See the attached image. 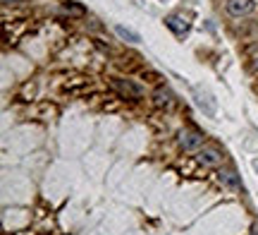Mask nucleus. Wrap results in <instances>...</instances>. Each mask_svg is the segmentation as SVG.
<instances>
[{"instance_id": "nucleus-1", "label": "nucleus", "mask_w": 258, "mask_h": 235, "mask_svg": "<svg viewBox=\"0 0 258 235\" xmlns=\"http://www.w3.org/2000/svg\"><path fill=\"white\" fill-rule=\"evenodd\" d=\"M222 151L218 149V147H213V144H203L201 149H199V154H196V161L201 163L203 168H218L222 163Z\"/></svg>"}, {"instance_id": "nucleus-2", "label": "nucleus", "mask_w": 258, "mask_h": 235, "mask_svg": "<svg viewBox=\"0 0 258 235\" xmlns=\"http://www.w3.org/2000/svg\"><path fill=\"white\" fill-rule=\"evenodd\" d=\"M177 142H179V147L184 151H196L203 147V134L199 130H182Z\"/></svg>"}, {"instance_id": "nucleus-3", "label": "nucleus", "mask_w": 258, "mask_h": 235, "mask_svg": "<svg viewBox=\"0 0 258 235\" xmlns=\"http://www.w3.org/2000/svg\"><path fill=\"white\" fill-rule=\"evenodd\" d=\"M225 10H227V15H232V17H244V15H251L256 10V3L253 0H227Z\"/></svg>"}, {"instance_id": "nucleus-4", "label": "nucleus", "mask_w": 258, "mask_h": 235, "mask_svg": "<svg viewBox=\"0 0 258 235\" xmlns=\"http://www.w3.org/2000/svg\"><path fill=\"white\" fill-rule=\"evenodd\" d=\"M112 86H115L122 96H127V99H139V96H141V86L134 84V82H129V79H112Z\"/></svg>"}, {"instance_id": "nucleus-5", "label": "nucleus", "mask_w": 258, "mask_h": 235, "mask_svg": "<svg viewBox=\"0 0 258 235\" xmlns=\"http://www.w3.org/2000/svg\"><path fill=\"white\" fill-rule=\"evenodd\" d=\"M165 24L170 31H175L177 36H184L186 31H189V22H186V17H182V15H167Z\"/></svg>"}, {"instance_id": "nucleus-6", "label": "nucleus", "mask_w": 258, "mask_h": 235, "mask_svg": "<svg viewBox=\"0 0 258 235\" xmlns=\"http://www.w3.org/2000/svg\"><path fill=\"white\" fill-rule=\"evenodd\" d=\"M194 96H196V104L201 106L203 111L213 118V115H215V111H218V108H215V101H213V96L206 94V91H201V89H194Z\"/></svg>"}, {"instance_id": "nucleus-7", "label": "nucleus", "mask_w": 258, "mask_h": 235, "mask_svg": "<svg viewBox=\"0 0 258 235\" xmlns=\"http://www.w3.org/2000/svg\"><path fill=\"white\" fill-rule=\"evenodd\" d=\"M153 104H156V108H172V104H175L172 91H167V89H158L156 94H153Z\"/></svg>"}, {"instance_id": "nucleus-8", "label": "nucleus", "mask_w": 258, "mask_h": 235, "mask_svg": "<svg viewBox=\"0 0 258 235\" xmlns=\"http://www.w3.org/2000/svg\"><path fill=\"white\" fill-rule=\"evenodd\" d=\"M220 182L230 190H239L241 187V182H239V178H237L234 170H220Z\"/></svg>"}, {"instance_id": "nucleus-9", "label": "nucleus", "mask_w": 258, "mask_h": 235, "mask_svg": "<svg viewBox=\"0 0 258 235\" xmlns=\"http://www.w3.org/2000/svg\"><path fill=\"white\" fill-rule=\"evenodd\" d=\"M115 31H117V36L124 38V41H129V43H139V41H141V36H139L137 31H132V29H127V27H122V24H117V27H115Z\"/></svg>"}, {"instance_id": "nucleus-10", "label": "nucleus", "mask_w": 258, "mask_h": 235, "mask_svg": "<svg viewBox=\"0 0 258 235\" xmlns=\"http://www.w3.org/2000/svg\"><path fill=\"white\" fill-rule=\"evenodd\" d=\"M64 10H67V12H72V15H84V8L82 5H74V3H67Z\"/></svg>"}, {"instance_id": "nucleus-11", "label": "nucleus", "mask_w": 258, "mask_h": 235, "mask_svg": "<svg viewBox=\"0 0 258 235\" xmlns=\"http://www.w3.org/2000/svg\"><path fill=\"white\" fill-rule=\"evenodd\" d=\"M5 5H19V3H27V0H3Z\"/></svg>"}, {"instance_id": "nucleus-12", "label": "nucleus", "mask_w": 258, "mask_h": 235, "mask_svg": "<svg viewBox=\"0 0 258 235\" xmlns=\"http://www.w3.org/2000/svg\"><path fill=\"white\" fill-rule=\"evenodd\" d=\"M251 235H258V233H256V230H253V233H251Z\"/></svg>"}, {"instance_id": "nucleus-13", "label": "nucleus", "mask_w": 258, "mask_h": 235, "mask_svg": "<svg viewBox=\"0 0 258 235\" xmlns=\"http://www.w3.org/2000/svg\"><path fill=\"white\" fill-rule=\"evenodd\" d=\"M253 67H256V70H258V63H256V65H253Z\"/></svg>"}]
</instances>
